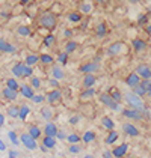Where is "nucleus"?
<instances>
[{
	"label": "nucleus",
	"mask_w": 151,
	"mask_h": 158,
	"mask_svg": "<svg viewBox=\"0 0 151 158\" xmlns=\"http://www.w3.org/2000/svg\"><path fill=\"white\" fill-rule=\"evenodd\" d=\"M38 23H39L41 27H44L47 30H54V27L58 26V17H56V14H53L51 11H47V12H42L39 15Z\"/></svg>",
	"instance_id": "1"
},
{
	"label": "nucleus",
	"mask_w": 151,
	"mask_h": 158,
	"mask_svg": "<svg viewBox=\"0 0 151 158\" xmlns=\"http://www.w3.org/2000/svg\"><path fill=\"white\" fill-rule=\"evenodd\" d=\"M124 101H126V104L130 109L139 110V111H144V110L147 109L145 107V102L142 101V98L139 97V95H136L135 92H127L126 95H124Z\"/></svg>",
	"instance_id": "2"
},
{
	"label": "nucleus",
	"mask_w": 151,
	"mask_h": 158,
	"mask_svg": "<svg viewBox=\"0 0 151 158\" xmlns=\"http://www.w3.org/2000/svg\"><path fill=\"white\" fill-rule=\"evenodd\" d=\"M100 102L101 104H104L106 107H109V109L112 110H119V102L118 101H115L110 95H109V92H106V94H100Z\"/></svg>",
	"instance_id": "3"
},
{
	"label": "nucleus",
	"mask_w": 151,
	"mask_h": 158,
	"mask_svg": "<svg viewBox=\"0 0 151 158\" xmlns=\"http://www.w3.org/2000/svg\"><path fill=\"white\" fill-rule=\"evenodd\" d=\"M20 142L24 145V148H27L29 151H35L38 148V145H37V140L30 135V134H21L20 135Z\"/></svg>",
	"instance_id": "4"
},
{
	"label": "nucleus",
	"mask_w": 151,
	"mask_h": 158,
	"mask_svg": "<svg viewBox=\"0 0 151 158\" xmlns=\"http://www.w3.org/2000/svg\"><path fill=\"white\" fill-rule=\"evenodd\" d=\"M135 73L138 74L142 80H151V68L148 66V65H144V63L138 65Z\"/></svg>",
	"instance_id": "5"
},
{
	"label": "nucleus",
	"mask_w": 151,
	"mask_h": 158,
	"mask_svg": "<svg viewBox=\"0 0 151 158\" xmlns=\"http://www.w3.org/2000/svg\"><path fill=\"white\" fill-rule=\"evenodd\" d=\"M124 50H126L124 44L119 42V41H116V42H113V44H110V45L107 47V54H109V56H119Z\"/></svg>",
	"instance_id": "6"
},
{
	"label": "nucleus",
	"mask_w": 151,
	"mask_h": 158,
	"mask_svg": "<svg viewBox=\"0 0 151 158\" xmlns=\"http://www.w3.org/2000/svg\"><path fill=\"white\" fill-rule=\"evenodd\" d=\"M140 81H142V78H140L136 73H130L126 77V85L128 86V87H132V89H135L136 86L140 85Z\"/></svg>",
	"instance_id": "7"
},
{
	"label": "nucleus",
	"mask_w": 151,
	"mask_h": 158,
	"mask_svg": "<svg viewBox=\"0 0 151 158\" xmlns=\"http://www.w3.org/2000/svg\"><path fill=\"white\" fill-rule=\"evenodd\" d=\"M123 116H126L128 119H133V121H140L144 116H142V111L139 110H135V109H124L123 110Z\"/></svg>",
	"instance_id": "8"
},
{
	"label": "nucleus",
	"mask_w": 151,
	"mask_h": 158,
	"mask_svg": "<svg viewBox=\"0 0 151 158\" xmlns=\"http://www.w3.org/2000/svg\"><path fill=\"white\" fill-rule=\"evenodd\" d=\"M45 97H47V102H49V104H56L58 101H61V98H62V92H61L59 89H53V90L49 92Z\"/></svg>",
	"instance_id": "9"
},
{
	"label": "nucleus",
	"mask_w": 151,
	"mask_h": 158,
	"mask_svg": "<svg viewBox=\"0 0 151 158\" xmlns=\"http://www.w3.org/2000/svg\"><path fill=\"white\" fill-rule=\"evenodd\" d=\"M95 71H98L97 62H88V63H83L80 66V73H83V74H94Z\"/></svg>",
	"instance_id": "10"
},
{
	"label": "nucleus",
	"mask_w": 151,
	"mask_h": 158,
	"mask_svg": "<svg viewBox=\"0 0 151 158\" xmlns=\"http://www.w3.org/2000/svg\"><path fill=\"white\" fill-rule=\"evenodd\" d=\"M20 94L24 98H27V99H32L35 97V89L29 85H21L20 86Z\"/></svg>",
	"instance_id": "11"
},
{
	"label": "nucleus",
	"mask_w": 151,
	"mask_h": 158,
	"mask_svg": "<svg viewBox=\"0 0 151 158\" xmlns=\"http://www.w3.org/2000/svg\"><path fill=\"white\" fill-rule=\"evenodd\" d=\"M127 151H128V145H127V143H123V145L113 148L112 154H113V157L115 158H123L127 154Z\"/></svg>",
	"instance_id": "12"
},
{
	"label": "nucleus",
	"mask_w": 151,
	"mask_h": 158,
	"mask_svg": "<svg viewBox=\"0 0 151 158\" xmlns=\"http://www.w3.org/2000/svg\"><path fill=\"white\" fill-rule=\"evenodd\" d=\"M123 130H124V133H126L127 135H130V137L139 135V130L133 123H124V125H123Z\"/></svg>",
	"instance_id": "13"
},
{
	"label": "nucleus",
	"mask_w": 151,
	"mask_h": 158,
	"mask_svg": "<svg viewBox=\"0 0 151 158\" xmlns=\"http://www.w3.org/2000/svg\"><path fill=\"white\" fill-rule=\"evenodd\" d=\"M12 74L15 77H18V78L24 77V63L23 62H17L12 66Z\"/></svg>",
	"instance_id": "14"
},
{
	"label": "nucleus",
	"mask_w": 151,
	"mask_h": 158,
	"mask_svg": "<svg viewBox=\"0 0 151 158\" xmlns=\"http://www.w3.org/2000/svg\"><path fill=\"white\" fill-rule=\"evenodd\" d=\"M58 127L53 123V122H47V125L44 127V134L45 135H50V137H56V134H58Z\"/></svg>",
	"instance_id": "15"
},
{
	"label": "nucleus",
	"mask_w": 151,
	"mask_h": 158,
	"mask_svg": "<svg viewBox=\"0 0 151 158\" xmlns=\"http://www.w3.org/2000/svg\"><path fill=\"white\" fill-rule=\"evenodd\" d=\"M51 75H53V78H56V80H62L63 77H65L62 66H61V65H54V66H51Z\"/></svg>",
	"instance_id": "16"
},
{
	"label": "nucleus",
	"mask_w": 151,
	"mask_h": 158,
	"mask_svg": "<svg viewBox=\"0 0 151 158\" xmlns=\"http://www.w3.org/2000/svg\"><path fill=\"white\" fill-rule=\"evenodd\" d=\"M132 45H133L135 51H144V50L147 48V42H145L144 39H140V38H136V39H133Z\"/></svg>",
	"instance_id": "17"
},
{
	"label": "nucleus",
	"mask_w": 151,
	"mask_h": 158,
	"mask_svg": "<svg viewBox=\"0 0 151 158\" xmlns=\"http://www.w3.org/2000/svg\"><path fill=\"white\" fill-rule=\"evenodd\" d=\"M95 81H97V78H95L94 74H85V78H83V86H85V89L94 87Z\"/></svg>",
	"instance_id": "18"
},
{
	"label": "nucleus",
	"mask_w": 151,
	"mask_h": 158,
	"mask_svg": "<svg viewBox=\"0 0 151 158\" xmlns=\"http://www.w3.org/2000/svg\"><path fill=\"white\" fill-rule=\"evenodd\" d=\"M3 97L9 101H15L17 97H18V90H14V89H9V87H5L3 89Z\"/></svg>",
	"instance_id": "19"
},
{
	"label": "nucleus",
	"mask_w": 151,
	"mask_h": 158,
	"mask_svg": "<svg viewBox=\"0 0 151 158\" xmlns=\"http://www.w3.org/2000/svg\"><path fill=\"white\" fill-rule=\"evenodd\" d=\"M0 51L2 53H15V47H14L12 44L0 39Z\"/></svg>",
	"instance_id": "20"
},
{
	"label": "nucleus",
	"mask_w": 151,
	"mask_h": 158,
	"mask_svg": "<svg viewBox=\"0 0 151 158\" xmlns=\"http://www.w3.org/2000/svg\"><path fill=\"white\" fill-rule=\"evenodd\" d=\"M6 114L9 116V118H12V119H15V118H20V107L18 106H9L8 107V110H6Z\"/></svg>",
	"instance_id": "21"
},
{
	"label": "nucleus",
	"mask_w": 151,
	"mask_h": 158,
	"mask_svg": "<svg viewBox=\"0 0 151 158\" xmlns=\"http://www.w3.org/2000/svg\"><path fill=\"white\" fill-rule=\"evenodd\" d=\"M67 18H68V21H71V23H76V24H77V23H80V21L83 20V18H82V12H80V11H77V12H76V11L70 12Z\"/></svg>",
	"instance_id": "22"
},
{
	"label": "nucleus",
	"mask_w": 151,
	"mask_h": 158,
	"mask_svg": "<svg viewBox=\"0 0 151 158\" xmlns=\"http://www.w3.org/2000/svg\"><path fill=\"white\" fill-rule=\"evenodd\" d=\"M101 125H103V128H106V130H109V131H113V128H115V122H113L110 118H107V116H104V118L101 119Z\"/></svg>",
	"instance_id": "23"
},
{
	"label": "nucleus",
	"mask_w": 151,
	"mask_h": 158,
	"mask_svg": "<svg viewBox=\"0 0 151 158\" xmlns=\"http://www.w3.org/2000/svg\"><path fill=\"white\" fill-rule=\"evenodd\" d=\"M42 44H44L45 47H53V45L56 44V36H54L53 33L45 35V36H44V39H42Z\"/></svg>",
	"instance_id": "24"
},
{
	"label": "nucleus",
	"mask_w": 151,
	"mask_h": 158,
	"mask_svg": "<svg viewBox=\"0 0 151 158\" xmlns=\"http://www.w3.org/2000/svg\"><path fill=\"white\" fill-rule=\"evenodd\" d=\"M92 9H94V6H92L91 2H83V3L79 6V11H80L82 14H91L92 12Z\"/></svg>",
	"instance_id": "25"
},
{
	"label": "nucleus",
	"mask_w": 151,
	"mask_h": 158,
	"mask_svg": "<svg viewBox=\"0 0 151 158\" xmlns=\"http://www.w3.org/2000/svg\"><path fill=\"white\" fill-rule=\"evenodd\" d=\"M109 95H110L115 101H118V102H121V101H123V98H124L123 97V94H121L116 87H110V89H109Z\"/></svg>",
	"instance_id": "26"
},
{
	"label": "nucleus",
	"mask_w": 151,
	"mask_h": 158,
	"mask_svg": "<svg viewBox=\"0 0 151 158\" xmlns=\"http://www.w3.org/2000/svg\"><path fill=\"white\" fill-rule=\"evenodd\" d=\"M38 62H39V56H37V54H29V56H26L24 59V63L27 66H33Z\"/></svg>",
	"instance_id": "27"
},
{
	"label": "nucleus",
	"mask_w": 151,
	"mask_h": 158,
	"mask_svg": "<svg viewBox=\"0 0 151 158\" xmlns=\"http://www.w3.org/2000/svg\"><path fill=\"white\" fill-rule=\"evenodd\" d=\"M94 95H95V89H94V87H88V89H85V90L80 94V98H82V99H91Z\"/></svg>",
	"instance_id": "28"
},
{
	"label": "nucleus",
	"mask_w": 151,
	"mask_h": 158,
	"mask_svg": "<svg viewBox=\"0 0 151 158\" xmlns=\"http://www.w3.org/2000/svg\"><path fill=\"white\" fill-rule=\"evenodd\" d=\"M106 35H107V26H106V23H100L97 26V36L104 38Z\"/></svg>",
	"instance_id": "29"
},
{
	"label": "nucleus",
	"mask_w": 151,
	"mask_h": 158,
	"mask_svg": "<svg viewBox=\"0 0 151 158\" xmlns=\"http://www.w3.org/2000/svg\"><path fill=\"white\" fill-rule=\"evenodd\" d=\"M42 145L45 148H54L56 146V137H50V135H45L44 140H42Z\"/></svg>",
	"instance_id": "30"
},
{
	"label": "nucleus",
	"mask_w": 151,
	"mask_h": 158,
	"mask_svg": "<svg viewBox=\"0 0 151 158\" xmlns=\"http://www.w3.org/2000/svg\"><path fill=\"white\" fill-rule=\"evenodd\" d=\"M39 62L44 63V65H51V63L54 62V59H53V56L47 54V53H44V54H39Z\"/></svg>",
	"instance_id": "31"
},
{
	"label": "nucleus",
	"mask_w": 151,
	"mask_h": 158,
	"mask_svg": "<svg viewBox=\"0 0 151 158\" xmlns=\"http://www.w3.org/2000/svg\"><path fill=\"white\" fill-rule=\"evenodd\" d=\"M17 32H18L20 36H29V35L32 33V30H30L29 26H18V27H17Z\"/></svg>",
	"instance_id": "32"
},
{
	"label": "nucleus",
	"mask_w": 151,
	"mask_h": 158,
	"mask_svg": "<svg viewBox=\"0 0 151 158\" xmlns=\"http://www.w3.org/2000/svg\"><path fill=\"white\" fill-rule=\"evenodd\" d=\"M20 86L21 85H18V81L15 78H8L6 80V87H9V89H14V90H18L20 92Z\"/></svg>",
	"instance_id": "33"
},
{
	"label": "nucleus",
	"mask_w": 151,
	"mask_h": 158,
	"mask_svg": "<svg viewBox=\"0 0 151 158\" xmlns=\"http://www.w3.org/2000/svg\"><path fill=\"white\" fill-rule=\"evenodd\" d=\"M29 113H30L29 106H26V104L20 106V119H21V121H26V119H27V114H29Z\"/></svg>",
	"instance_id": "34"
},
{
	"label": "nucleus",
	"mask_w": 151,
	"mask_h": 158,
	"mask_svg": "<svg viewBox=\"0 0 151 158\" xmlns=\"http://www.w3.org/2000/svg\"><path fill=\"white\" fill-rule=\"evenodd\" d=\"M29 134H30V135H32L35 140H38V139L41 137V134H42V133H41V130H39L38 127L32 125V127H29Z\"/></svg>",
	"instance_id": "35"
},
{
	"label": "nucleus",
	"mask_w": 151,
	"mask_h": 158,
	"mask_svg": "<svg viewBox=\"0 0 151 158\" xmlns=\"http://www.w3.org/2000/svg\"><path fill=\"white\" fill-rule=\"evenodd\" d=\"M82 140H83L85 143H91V142H94V140H95V133H94V131H86V133L83 134Z\"/></svg>",
	"instance_id": "36"
},
{
	"label": "nucleus",
	"mask_w": 151,
	"mask_h": 158,
	"mask_svg": "<svg viewBox=\"0 0 151 158\" xmlns=\"http://www.w3.org/2000/svg\"><path fill=\"white\" fill-rule=\"evenodd\" d=\"M116 140H118V133L113 130V131H110L109 135L106 137V143H107V145H112V143H115Z\"/></svg>",
	"instance_id": "37"
},
{
	"label": "nucleus",
	"mask_w": 151,
	"mask_h": 158,
	"mask_svg": "<svg viewBox=\"0 0 151 158\" xmlns=\"http://www.w3.org/2000/svg\"><path fill=\"white\" fill-rule=\"evenodd\" d=\"M76 48H77V42H76V41H70V42H67V45H65V51H67L68 54L76 51Z\"/></svg>",
	"instance_id": "38"
},
{
	"label": "nucleus",
	"mask_w": 151,
	"mask_h": 158,
	"mask_svg": "<svg viewBox=\"0 0 151 158\" xmlns=\"http://www.w3.org/2000/svg\"><path fill=\"white\" fill-rule=\"evenodd\" d=\"M41 114H42V118H44V119L50 121V119H51V114H53V113H51V109H50V107H42V109H41Z\"/></svg>",
	"instance_id": "39"
},
{
	"label": "nucleus",
	"mask_w": 151,
	"mask_h": 158,
	"mask_svg": "<svg viewBox=\"0 0 151 158\" xmlns=\"http://www.w3.org/2000/svg\"><path fill=\"white\" fill-rule=\"evenodd\" d=\"M8 137H9V140H11V143H12V145L17 146L18 143H20V137L15 134V131H9V133H8Z\"/></svg>",
	"instance_id": "40"
},
{
	"label": "nucleus",
	"mask_w": 151,
	"mask_h": 158,
	"mask_svg": "<svg viewBox=\"0 0 151 158\" xmlns=\"http://www.w3.org/2000/svg\"><path fill=\"white\" fill-rule=\"evenodd\" d=\"M133 92H135L136 95H139V97H140V98H142V97H145V95H147V90H145V87H144V86H142V85L136 86V87L133 89Z\"/></svg>",
	"instance_id": "41"
},
{
	"label": "nucleus",
	"mask_w": 151,
	"mask_h": 158,
	"mask_svg": "<svg viewBox=\"0 0 151 158\" xmlns=\"http://www.w3.org/2000/svg\"><path fill=\"white\" fill-rule=\"evenodd\" d=\"M58 62H59V65H65V63L68 62V53H67V51L59 53V54H58Z\"/></svg>",
	"instance_id": "42"
},
{
	"label": "nucleus",
	"mask_w": 151,
	"mask_h": 158,
	"mask_svg": "<svg viewBox=\"0 0 151 158\" xmlns=\"http://www.w3.org/2000/svg\"><path fill=\"white\" fill-rule=\"evenodd\" d=\"M32 101L35 104H42L44 101H47V97L45 95H41V94H35V97L32 98Z\"/></svg>",
	"instance_id": "43"
},
{
	"label": "nucleus",
	"mask_w": 151,
	"mask_h": 158,
	"mask_svg": "<svg viewBox=\"0 0 151 158\" xmlns=\"http://www.w3.org/2000/svg\"><path fill=\"white\" fill-rule=\"evenodd\" d=\"M67 140L70 142V145H77V143H79V142H80L82 139H80V137H79L77 134H70V135L67 137Z\"/></svg>",
	"instance_id": "44"
},
{
	"label": "nucleus",
	"mask_w": 151,
	"mask_h": 158,
	"mask_svg": "<svg viewBox=\"0 0 151 158\" xmlns=\"http://www.w3.org/2000/svg\"><path fill=\"white\" fill-rule=\"evenodd\" d=\"M138 24L139 26H147L148 24V15H147V14H140V15H139Z\"/></svg>",
	"instance_id": "45"
},
{
	"label": "nucleus",
	"mask_w": 151,
	"mask_h": 158,
	"mask_svg": "<svg viewBox=\"0 0 151 158\" xmlns=\"http://www.w3.org/2000/svg\"><path fill=\"white\" fill-rule=\"evenodd\" d=\"M30 86L33 89H39L41 87V80L38 77H30Z\"/></svg>",
	"instance_id": "46"
},
{
	"label": "nucleus",
	"mask_w": 151,
	"mask_h": 158,
	"mask_svg": "<svg viewBox=\"0 0 151 158\" xmlns=\"http://www.w3.org/2000/svg\"><path fill=\"white\" fill-rule=\"evenodd\" d=\"M32 74H33V68L32 66H27L24 63V77H32Z\"/></svg>",
	"instance_id": "47"
},
{
	"label": "nucleus",
	"mask_w": 151,
	"mask_h": 158,
	"mask_svg": "<svg viewBox=\"0 0 151 158\" xmlns=\"http://www.w3.org/2000/svg\"><path fill=\"white\" fill-rule=\"evenodd\" d=\"M140 85L144 86V87H145V90L148 92V89L151 87V80H142V81H140Z\"/></svg>",
	"instance_id": "48"
},
{
	"label": "nucleus",
	"mask_w": 151,
	"mask_h": 158,
	"mask_svg": "<svg viewBox=\"0 0 151 158\" xmlns=\"http://www.w3.org/2000/svg\"><path fill=\"white\" fill-rule=\"evenodd\" d=\"M70 152H71V154H79V152H80V148L77 145H71L70 146Z\"/></svg>",
	"instance_id": "49"
},
{
	"label": "nucleus",
	"mask_w": 151,
	"mask_h": 158,
	"mask_svg": "<svg viewBox=\"0 0 151 158\" xmlns=\"http://www.w3.org/2000/svg\"><path fill=\"white\" fill-rule=\"evenodd\" d=\"M68 135H65V133L63 131H58V134H56V139H61V140H63V139H67Z\"/></svg>",
	"instance_id": "50"
},
{
	"label": "nucleus",
	"mask_w": 151,
	"mask_h": 158,
	"mask_svg": "<svg viewBox=\"0 0 151 158\" xmlns=\"http://www.w3.org/2000/svg\"><path fill=\"white\" fill-rule=\"evenodd\" d=\"M50 85L54 87V89H59V83H58V80L56 78H51L50 80Z\"/></svg>",
	"instance_id": "51"
},
{
	"label": "nucleus",
	"mask_w": 151,
	"mask_h": 158,
	"mask_svg": "<svg viewBox=\"0 0 151 158\" xmlns=\"http://www.w3.org/2000/svg\"><path fill=\"white\" fill-rule=\"evenodd\" d=\"M103 157H104V158H112V157H113L112 151H104V154H103Z\"/></svg>",
	"instance_id": "52"
},
{
	"label": "nucleus",
	"mask_w": 151,
	"mask_h": 158,
	"mask_svg": "<svg viewBox=\"0 0 151 158\" xmlns=\"http://www.w3.org/2000/svg\"><path fill=\"white\" fill-rule=\"evenodd\" d=\"M79 121H80V118H79V116H73V118L70 119V123H73V125H74V123H77Z\"/></svg>",
	"instance_id": "53"
},
{
	"label": "nucleus",
	"mask_w": 151,
	"mask_h": 158,
	"mask_svg": "<svg viewBox=\"0 0 151 158\" xmlns=\"http://www.w3.org/2000/svg\"><path fill=\"white\" fill-rule=\"evenodd\" d=\"M8 154H9V158H17V157H18V154H17L15 151H9Z\"/></svg>",
	"instance_id": "54"
},
{
	"label": "nucleus",
	"mask_w": 151,
	"mask_h": 158,
	"mask_svg": "<svg viewBox=\"0 0 151 158\" xmlns=\"http://www.w3.org/2000/svg\"><path fill=\"white\" fill-rule=\"evenodd\" d=\"M3 125H5V116L0 113V127H3Z\"/></svg>",
	"instance_id": "55"
},
{
	"label": "nucleus",
	"mask_w": 151,
	"mask_h": 158,
	"mask_svg": "<svg viewBox=\"0 0 151 158\" xmlns=\"http://www.w3.org/2000/svg\"><path fill=\"white\" fill-rule=\"evenodd\" d=\"M145 32H147L148 35H151V24H147V26H145Z\"/></svg>",
	"instance_id": "56"
},
{
	"label": "nucleus",
	"mask_w": 151,
	"mask_h": 158,
	"mask_svg": "<svg viewBox=\"0 0 151 158\" xmlns=\"http://www.w3.org/2000/svg\"><path fill=\"white\" fill-rule=\"evenodd\" d=\"M0 151H6V145H5L2 140H0Z\"/></svg>",
	"instance_id": "57"
},
{
	"label": "nucleus",
	"mask_w": 151,
	"mask_h": 158,
	"mask_svg": "<svg viewBox=\"0 0 151 158\" xmlns=\"http://www.w3.org/2000/svg\"><path fill=\"white\" fill-rule=\"evenodd\" d=\"M71 35H73V30L67 29V30H65V36H71Z\"/></svg>",
	"instance_id": "58"
},
{
	"label": "nucleus",
	"mask_w": 151,
	"mask_h": 158,
	"mask_svg": "<svg viewBox=\"0 0 151 158\" xmlns=\"http://www.w3.org/2000/svg\"><path fill=\"white\" fill-rule=\"evenodd\" d=\"M20 3L21 5H29V3H32V0H20Z\"/></svg>",
	"instance_id": "59"
},
{
	"label": "nucleus",
	"mask_w": 151,
	"mask_h": 158,
	"mask_svg": "<svg viewBox=\"0 0 151 158\" xmlns=\"http://www.w3.org/2000/svg\"><path fill=\"white\" fill-rule=\"evenodd\" d=\"M97 3H104V2H107V0H95Z\"/></svg>",
	"instance_id": "60"
},
{
	"label": "nucleus",
	"mask_w": 151,
	"mask_h": 158,
	"mask_svg": "<svg viewBox=\"0 0 151 158\" xmlns=\"http://www.w3.org/2000/svg\"><path fill=\"white\" fill-rule=\"evenodd\" d=\"M147 95H148V97L151 98V87H150V89H148V92H147Z\"/></svg>",
	"instance_id": "61"
},
{
	"label": "nucleus",
	"mask_w": 151,
	"mask_h": 158,
	"mask_svg": "<svg viewBox=\"0 0 151 158\" xmlns=\"http://www.w3.org/2000/svg\"><path fill=\"white\" fill-rule=\"evenodd\" d=\"M85 158H94V157H92V155H86V157H85Z\"/></svg>",
	"instance_id": "62"
},
{
	"label": "nucleus",
	"mask_w": 151,
	"mask_h": 158,
	"mask_svg": "<svg viewBox=\"0 0 151 158\" xmlns=\"http://www.w3.org/2000/svg\"><path fill=\"white\" fill-rule=\"evenodd\" d=\"M112 158H115V157H112Z\"/></svg>",
	"instance_id": "63"
},
{
	"label": "nucleus",
	"mask_w": 151,
	"mask_h": 158,
	"mask_svg": "<svg viewBox=\"0 0 151 158\" xmlns=\"http://www.w3.org/2000/svg\"><path fill=\"white\" fill-rule=\"evenodd\" d=\"M0 53H2V51H0Z\"/></svg>",
	"instance_id": "64"
}]
</instances>
